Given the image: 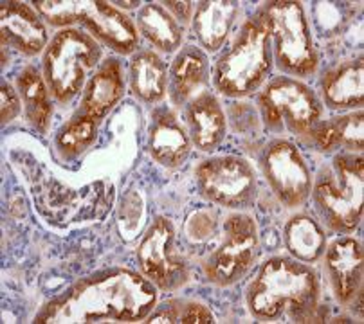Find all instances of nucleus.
<instances>
[{"mask_svg":"<svg viewBox=\"0 0 364 324\" xmlns=\"http://www.w3.org/2000/svg\"><path fill=\"white\" fill-rule=\"evenodd\" d=\"M258 251V227L251 216H229L220 245L204 263L205 278L218 286L235 285L255 265Z\"/></svg>","mask_w":364,"mask_h":324,"instance_id":"9","label":"nucleus"},{"mask_svg":"<svg viewBox=\"0 0 364 324\" xmlns=\"http://www.w3.org/2000/svg\"><path fill=\"white\" fill-rule=\"evenodd\" d=\"M186 119L191 143L202 151L215 150L224 139L225 116L213 94L202 92L191 99L188 104Z\"/></svg>","mask_w":364,"mask_h":324,"instance_id":"16","label":"nucleus"},{"mask_svg":"<svg viewBox=\"0 0 364 324\" xmlns=\"http://www.w3.org/2000/svg\"><path fill=\"white\" fill-rule=\"evenodd\" d=\"M238 15V2H200L193 15V31L202 47L215 53L224 45Z\"/></svg>","mask_w":364,"mask_h":324,"instance_id":"20","label":"nucleus"},{"mask_svg":"<svg viewBox=\"0 0 364 324\" xmlns=\"http://www.w3.org/2000/svg\"><path fill=\"white\" fill-rule=\"evenodd\" d=\"M314 204L325 224L336 232H352L363 218V157L337 155L319 171L314 185Z\"/></svg>","mask_w":364,"mask_h":324,"instance_id":"3","label":"nucleus"},{"mask_svg":"<svg viewBox=\"0 0 364 324\" xmlns=\"http://www.w3.org/2000/svg\"><path fill=\"white\" fill-rule=\"evenodd\" d=\"M40 16L53 26H69L82 22L97 40L119 54H130L137 49L139 35L134 22L110 6L109 2H60L40 0L33 2Z\"/></svg>","mask_w":364,"mask_h":324,"instance_id":"7","label":"nucleus"},{"mask_svg":"<svg viewBox=\"0 0 364 324\" xmlns=\"http://www.w3.org/2000/svg\"><path fill=\"white\" fill-rule=\"evenodd\" d=\"M148 146L159 164L166 168H178L190 155L191 139L173 112L159 110L151 121Z\"/></svg>","mask_w":364,"mask_h":324,"instance_id":"15","label":"nucleus"},{"mask_svg":"<svg viewBox=\"0 0 364 324\" xmlns=\"http://www.w3.org/2000/svg\"><path fill=\"white\" fill-rule=\"evenodd\" d=\"M318 296L319 281L314 270L294 259L272 258L249 288L247 303L258 319H274L285 312L296 319H310Z\"/></svg>","mask_w":364,"mask_h":324,"instance_id":"2","label":"nucleus"},{"mask_svg":"<svg viewBox=\"0 0 364 324\" xmlns=\"http://www.w3.org/2000/svg\"><path fill=\"white\" fill-rule=\"evenodd\" d=\"M2 45H11L23 54H38L47 45V29L29 6L4 2L0 8Z\"/></svg>","mask_w":364,"mask_h":324,"instance_id":"14","label":"nucleus"},{"mask_svg":"<svg viewBox=\"0 0 364 324\" xmlns=\"http://www.w3.org/2000/svg\"><path fill=\"white\" fill-rule=\"evenodd\" d=\"M0 110H2V123L13 121L20 114V99L16 92L13 90L11 85L2 83V90H0Z\"/></svg>","mask_w":364,"mask_h":324,"instance_id":"28","label":"nucleus"},{"mask_svg":"<svg viewBox=\"0 0 364 324\" xmlns=\"http://www.w3.org/2000/svg\"><path fill=\"white\" fill-rule=\"evenodd\" d=\"M16 85H18L29 123L42 134L47 131L50 116H53V104L49 101V87L46 83V77H42V74L36 69L28 67L20 72Z\"/></svg>","mask_w":364,"mask_h":324,"instance_id":"24","label":"nucleus"},{"mask_svg":"<svg viewBox=\"0 0 364 324\" xmlns=\"http://www.w3.org/2000/svg\"><path fill=\"white\" fill-rule=\"evenodd\" d=\"M100 58L101 47L96 38L77 29L60 31L43 54V77L50 94L60 103L73 101Z\"/></svg>","mask_w":364,"mask_h":324,"instance_id":"5","label":"nucleus"},{"mask_svg":"<svg viewBox=\"0 0 364 324\" xmlns=\"http://www.w3.org/2000/svg\"><path fill=\"white\" fill-rule=\"evenodd\" d=\"M258 16L267 29L274 60L283 72L301 77L316 72L318 50L299 2H271Z\"/></svg>","mask_w":364,"mask_h":324,"instance_id":"6","label":"nucleus"},{"mask_svg":"<svg viewBox=\"0 0 364 324\" xmlns=\"http://www.w3.org/2000/svg\"><path fill=\"white\" fill-rule=\"evenodd\" d=\"M197 184L205 200L228 209L249 207L256 197V177L251 164L235 155L202 162L197 170Z\"/></svg>","mask_w":364,"mask_h":324,"instance_id":"10","label":"nucleus"},{"mask_svg":"<svg viewBox=\"0 0 364 324\" xmlns=\"http://www.w3.org/2000/svg\"><path fill=\"white\" fill-rule=\"evenodd\" d=\"M323 97L332 110L360 107L364 97L363 60H353L330 70L323 80Z\"/></svg>","mask_w":364,"mask_h":324,"instance_id":"19","label":"nucleus"},{"mask_svg":"<svg viewBox=\"0 0 364 324\" xmlns=\"http://www.w3.org/2000/svg\"><path fill=\"white\" fill-rule=\"evenodd\" d=\"M130 87L134 96L144 103H157L166 96V67L154 50H143L134 56L130 63Z\"/></svg>","mask_w":364,"mask_h":324,"instance_id":"21","label":"nucleus"},{"mask_svg":"<svg viewBox=\"0 0 364 324\" xmlns=\"http://www.w3.org/2000/svg\"><path fill=\"white\" fill-rule=\"evenodd\" d=\"M262 166L269 185L282 204L287 207L301 205L312 191V177L294 144L272 141L262 157Z\"/></svg>","mask_w":364,"mask_h":324,"instance_id":"12","label":"nucleus"},{"mask_svg":"<svg viewBox=\"0 0 364 324\" xmlns=\"http://www.w3.org/2000/svg\"><path fill=\"white\" fill-rule=\"evenodd\" d=\"M364 121L363 112L348 114V116L333 117L330 121H319L312 130V141L316 146L323 151L336 150V148H346L352 151H360L364 144Z\"/></svg>","mask_w":364,"mask_h":324,"instance_id":"22","label":"nucleus"},{"mask_svg":"<svg viewBox=\"0 0 364 324\" xmlns=\"http://www.w3.org/2000/svg\"><path fill=\"white\" fill-rule=\"evenodd\" d=\"M213 313L200 303L193 301H170L157 313L150 317L148 323H184V324H208L213 323Z\"/></svg>","mask_w":364,"mask_h":324,"instance_id":"27","label":"nucleus"},{"mask_svg":"<svg viewBox=\"0 0 364 324\" xmlns=\"http://www.w3.org/2000/svg\"><path fill=\"white\" fill-rule=\"evenodd\" d=\"M208 58L198 47H184L175 56L170 69V94L175 104H186L202 94L208 81Z\"/></svg>","mask_w":364,"mask_h":324,"instance_id":"17","label":"nucleus"},{"mask_svg":"<svg viewBox=\"0 0 364 324\" xmlns=\"http://www.w3.org/2000/svg\"><path fill=\"white\" fill-rule=\"evenodd\" d=\"M116 4H119V6H127V8H136L137 4H139V2H116Z\"/></svg>","mask_w":364,"mask_h":324,"instance_id":"30","label":"nucleus"},{"mask_svg":"<svg viewBox=\"0 0 364 324\" xmlns=\"http://www.w3.org/2000/svg\"><path fill=\"white\" fill-rule=\"evenodd\" d=\"M124 92V81L117 60H107L97 67L96 74L89 80L83 94L82 112L94 119L109 114Z\"/></svg>","mask_w":364,"mask_h":324,"instance_id":"18","label":"nucleus"},{"mask_svg":"<svg viewBox=\"0 0 364 324\" xmlns=\"http://www.w3.org/2000/svg\"><path fill=\"white\" fill-rule=\"evenodd\" d=\"M285 245L296 259L312 263L325 252L326 238L323 229L316 220L306 215H298L285 225Z\"/></svg>","mask_w":364,"mask_h":324,"instance_id":"25","label":"nucleus"},{"mask_svg":"<svg viewBox=\"0 0 364 324\" xmlns=\"http://www.w3.org/2000/svg\"><path fill=\"white\" fill-rule=\"evenodd\" d=\"M326 270L336 299L348 305L360 296L363 285V247L353 238H339L326 252Z\"/></svg>","mask_w":364,"mask_h":324,"instance_id":"13","label":"nucleus"},{"mask_svg":"<svg viewBox=\"0 0 364 324\" xmlns=\"http://www.w3.org/2000/svg\"><path fill=\"white\" fill-rule=\"evenodd\" d=\"M259 110L269 130L289 128L294 134H306L321 121L318 96L298 80L276 77L259 94Z\"/></svg>","mask_w":364,"mask_h":324,"instance_id":"8","label":"nucleus"},{"mask_svg":"<svg viewBox=\"0 0 364 324\" xmlns=\"http://www.w3.org/2000/svg\"><path fill=\"white\" fill-rule=\"evenodd\" d=\"M175 231L166 218H157L148 227L137 251L141 270L161 290H175L188 281V266L173 251Z\"/></svg>","mask_w":364,"mask_h":324,"instance_id":"11","label":"nucleus"},{"mask_svg":"<svg viewBox=\"0 0 364 324\" xmlns=\"http://www.w3.org/2000/svg\"><path fill=\"white\" fill-rule=\"evenodd\" d=\"M141 35L163 53H173L182 43V29L177 18L159 4H146L137 15Z\"/></svg>","mask_w":364,"mask_h":324,"instance_id":"23","label":"nucleus"},{"mask_svg":"<svg viewBox=\"0 0 364 324\" xmlns=\"http://www.w3.org/2000/svg\"><path fill=\"white\" fill-rule=\"evenodd\" d=\"M96 131L97 119L80 112L60 130L58 139H56L58 150L65 157H74V155L82 153L96 139Z\"/></svg>","mask_w":364,"mask_h":324,"instance_id":"26","label":"nucleus"},{"mask_svg":"<svg viewBox=\"0 0 364 324\" xmlns=\"http://www.w3.org/2000/svg\"><path fill=\"white\" fill-rule=\"evenodd\" d=\"M272 69V47L259 16L244 23L231 49L215 67V85L228 97H245L258 90Z\"/></svg>","mask_w":364,"mask_h":324,"instance_id":"4","label":"nucleus"},{"mask_svg":"<svg viewBox=\"0 0 364 324\" xmlns=\"http://www.w3.org/2000/svg\"><path fill=\"white\" fill-rule=\"evenodd\" d=\"M157 301L154 283L132 270H110L70 288L36 323H96L144 319Z\"/></svg>","mask_w":364,"mask_h":324,"instance_id":"1","label":"nucleus"},{"mask_svg":"<svg viewBox=\"0 0 364 324\" xmlns=\"http://www.w3.org/2000/svg\"><path fill=\"white\" fill-rule=\"evenodd\" d=\"M164 4H166L168 9H171V11L177 15L178 20H182V22L190 20L191 9H193V2H164Z\"/></svg>","mask_w":364,"mask_h":324,"instance_id":"29","label":"nucleus"}]
</instances>
